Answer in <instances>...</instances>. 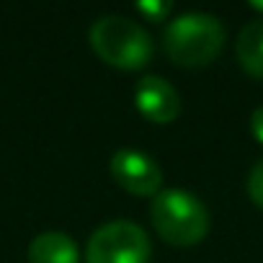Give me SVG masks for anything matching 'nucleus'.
<instances>
[{"mask_svg": "<svg viewBox=\"0 0 263 263\" xmlns=\"http://www.w3.org/2000/svg\"><path fill=\"white\" fill-rule=\"evenodd\" d=\"M224 44V26L214 13L186 11L168 21L163 31V49L171 62L181 67L209 65Z\"/></svg>", "mask_w": 263, "mask_h": 263, "instance_id": "1", "label": "nucleus"}, {"mask_svg": "<svg viewBox=\"0 0 263 263\" xmlns=\"http://www.w3.org/2000/svg\"><path fill=\"white\" fill-rule=\"evenodd\" d=\"M93 52L121 70H140L153 60V36L145 26L126 16H101L90 26Z\"/></svg>", "mask_w": 263, "mask_h": 263, "instance_id": "2", "label": "nucleus"}, {"mask_svg": "<svg viewBox=\"0 0 263 263\" xmlns=\"http://www.w3.org/2000/svg\"><path fill=\"white\" fill-rule=\"evenodd\" d=\"M150 214L158 235L176 248L196 245L209 230V212L204 201L186 189H163L153 199Z\"/></svg>", "mask_w": 263, "mask_h": 263, "instance_id": "3", "label": "nucleus"}, {"mask_svg": "<svg viewBox=\"0 0 263 263\" xmlns=\"http://www.w3.org/2000/svg\"><path fill=\"white\" fill-rule=\"evenodd\" d=\"M150 237L132 219H111L88 240L85 263H147Z\"/></svg>", "mask_w": 263, "mask_h": 263, "instance_id": "4", "label": "nucleus"}, {"mask_svg": "<svg viewBox=\"0 0 263 263\" xmlns=\"http://www.w3.org/2000/svg\"><path fill=\"white\" fill-rule=\"evenodd\" d=\"M111 176L121 189L137 196H158L163 191V171L158 160L135 147H121L111 155Z\"/></svg>", "mask_w": 263, "mask_h": 263, "instance_id": "5", "label": "nucleus"}, {"mask_svg": "<svg viewBox=\"0 0 263 263\" xmlns=\"http://www.w3.org/2000/svg\"><path fill=\"white\" fill-rule=\"evenodd\" d=\"M135 106L145 119L155 124H171L181 114V96L165 78L145 75L135 88Z\"/></svg>", "mask_w": 263, "mask_h": 263, "instance_id": "6", "label": "nucleus"}, {"mask_svg": "<svg viewBox=\"0 0 263 263\" xmlns=\"http://www.w3.org/2000/svg\"><path fill=\"white\" fill-rule=\"evenodd\" d=\"M29 263H80V253L70 235L60 230H47L31 240Z\"/></svg>", "mask_w": 263, "mask_h": 263, "instance_id": "7", "label": "nucleus"}, {"mask_svg": "<svg viewBox=\"0 0 263 263\" xmlns=\"http://www.w3.org/2000/svg\"><path fill=\"white\" fill-rule=\"evenodd\" d=\"M235 52L248 75L263 78V18H253L240 29Z\"/></svg>", "mask_w": 263, "mask_h": 263, "instance_id": "8", "label": "nucleus"}, {"mask_svg": "<svg viewBox=\"0 0 263 263\" xmlns=\"http://www.w3.org/2000/svg\"><path fill=\"white\" fill-rule=\"evenodd\" d=\"M137 11L147 21H165L173 11V3L171 0H137Z\"/></svg>", "mask_w": 263, "mask_h": 263, "instance_id": "9", "label": "nucleus"}, {"mask_svg": "<svg viewBox=\"0 0 263 263\" xmlns=\"http://www.w3.org/2000/svg\"><path fill=\"white\" fill-rule=\"evenodd\" d=\"M248 196L263 209V158L255 160V165L248 173Z\"/></svg>", "mask_w": 263, "mask_h": 263, "instance_id": "10", "label": "nucleus"}, {"mask_svg": "<svg viewBox=\"0 0 263 263\" xmlns=\"http://www.w3.org/2000/svg\"><path fill=\"white\" fill-rule=\"evenodd\" d=\"M250 132H253V137L263 145V103L258 108H253V114H250Z\"/></svg>", "mask_w": 263, "mask_h": 263, "instance_id": "11", "label": "nucleus"}, {"mask_svg": "<svg viewBox=\"0 0 263 263\" xmlns=\"http://www.w3.org/2000/svg\"><path fill=\"white\" fill-rule=\"evenodd\" d=\"M250 6H253L255 11H260V13H263V3H260V0H253V3H250Z\"/></svg>", "mask_w": 263, "mask_h": 263, "instance_id": "12", "label": "nucleus"}]
</instances>
